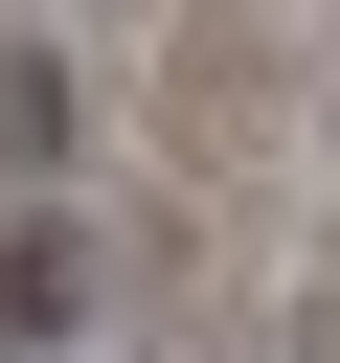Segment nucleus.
<instances>
[{"mask_svg": "<svg viewBox=\"0 0 340 363\" xmlns=\"http://www.w3.org/2000/svg\"><path fill=\"white\" fill-rule=\"evenodd\" d=\"M0 318L23 340H91V227L68 204H0Z\"/></svg>", "mask_w": 340, "mask_h": 363, "instance_id": "1", "label": "nucleus"}, {"mask_svg": "<svg viewBox=\"0 0 340 363\" xmlns=\"http://www.w3.org/2000/svg\"><path fill=\"white\" fill-rule=\"evenodd\" d=\"M0 159H68V45H0Z\"/></svg>", "mask_w": 340, "mask_h": 363, "instance_id": "2", "label": "nucleus"}]
</instances>
